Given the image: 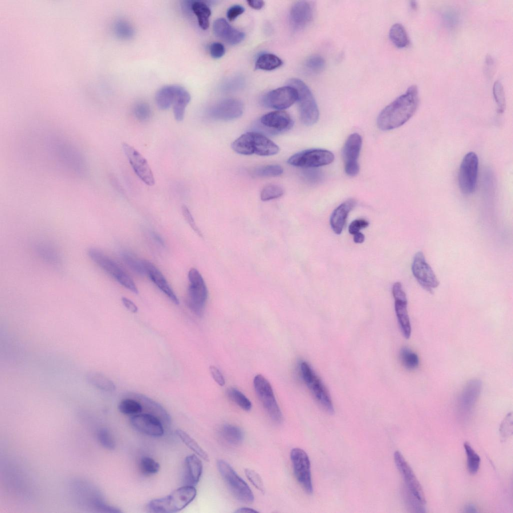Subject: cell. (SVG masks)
<instances>
[{"instance_id":"1","label":"cell","mask_w":513,"mask_h":513,"mask_svg":"<svg viewBox=\"0 0 513 513\" xmlns=\"http://www.w3.org/2000/svg\"><path fill=\"white\" fill-rule=\"evenodd\" d=\"M418 103L417 87L412 85L381 111L377 119L378 127L388 131L401 126L414 115Z\"/></svg>"},{"instance_id":"2","label":"cell","mask_w":513,"mask_h":513,"mask_svg":"<svg viewBox=\"0 0 513 513\" xmlns=\"http://www.w3.org/2000/svg\"><path fill=\"white\" fill-rule=\"evenodd\" d=\"M196 494L195 486L184 485L164 497L150 500L147 504V509L156 513L177 512L190 503Z\"/></svg>"},{"instance_id":"3","label":"cell","mask_w":513,"mask_h":513,"mask_svg":"<svg viewBox=\"0 0 513 513\" xmlns=\"http://www.w3.org/2000/svg\"><path fill=\"white\" fill-rule=\"evenodd\" d=\"M232 149L242 155L255 154L260 156H271L279 151L278 146L265 135L255 131L247 132L235 140L231 144Z\"/></svg>"},{"instance_id":"4","label":"cell","mask_w":513,"mask_h":513,"mask_svg":"<svg viewBox=\"0 0 513 513\" xmlns=\"http://www.w3.org/2000/svg\"><path fill=\"white\" fill-rule=\"evenodd\" d=\"M288 85L293 86L297 91V101L302 123L306 126H312L315 124L319 119V111L309 88L303 81L297 78L289 80Z\"/></svg>"},{"instance_id":"5","label":"cell","mask_w":513,"mask_h":513,"mask_svg":"<svg viewBox=\"0 0 513 513\" xmlns=\"http://www.w3.org/2000/svg\"><path fill=\"white\" fill-rule=\"evenodd\" d=\"M88 254L96 264L121 285L134 293H138L133 280L116 262L96 248H90Z\"/></svg>"},{"instance_id":"6","label":"cell","mask_w":513,"mask_h":513,"mask_svg":"<svg viewBox=\"0 0 513 513\" xmlns=\"http://www.w3.org/2000/svg\"><path fill=\"white\" fill-rule=\"evenodd\" d=\"M189 285L185 302L187 307L196 316L201 317L204 312L208 293L204 280L195 268L188 274Z\"/></svg>"},{"instance_id":"7","label":"cell","mask_w":513,"mask_h":513,"mask_svg":"<svg viewBox=\"0 0 513 513\" xmlns=\"http://www.w3.org/2000/svg\"><path fill=\"white\" fill-rule=\"evenodd\" d=\"M217 467L220 474L233 495L240 501L247 504L254 500L250 488L225 460L217 461Z\"/></svg>"},{"instance_id":"8","label":"cell","mask_w":513,"mask_h":513,"mask_svg":"<svg viewBox=\"0 0 513 513\" xmlns=\"http://www.w3.org/2000/svg\"><path fill=\"white\" fill-rule=\"evenodd\" d=\"M301 372L304 381L320 405L328 413H334V408L328 391L307 362H302Z\"/></svg>"},{"instance_id":"9","label":"cell","mask_w":513,"mask_h":513,"mask_svg":"<svg viewBox=\"0 0 513 513\" xmlns=\"http://www.w3.org/2000/svg\"><path fill=\"white\" fill-rule=\"evenodd\" d=\"M253 386L259 399L271 419L276 423L281 422L283 415L268 380L263 375H257L253 379Z\"/></svg>"},{"instance_id":"10","label":"cell","mask_w":513,"mask_h":513,"mask_svg":"<svg viewBox=\"0 0 513 513\" xmlns=\"http://www.w3.org/2000/svg\"><path fill=\"white\" fill-rule=\"evenodd\" d=\"M334 158V154L328 150L310 149L295 153L287 162L297 167L314 168L329 165L333 162Z\"/></svg>"},{"instance_id":"11","label":"cell","mask_w":513,"mask_h":513,"mask_svg":"<svg viewBox=\"0 0 513 513\" xmlns=\"http://www.w3.org/2000/svg\"><path fill=\"white\" fill-rule=\"evenodd\" d=\"M478 168V159L473 152L467 153L461 163L458 173V183L464 194L472 193L475 190Z\"/></svg>"},{"instance_id":"12","label":"cell","mask_w":513,"mask_h":513,"mask_svg":"<svg viewBox=\"0 0 513 513\" xmlns=\"http://www.w3.org/2000/svg\"><path fill=\"white\" fill-rule=\"evenodd\" d=\"M290 457L298 482L307 493H312L311 463L307 453L300 448H294L290 452Z\"/></svg>"},{"instance_id":"13","label":"cell","mask_w":513,"mask_h":513,"mask_svg":"<svg viewBox=\"0 0 513 513\" xmlns=\"http://www.w3.org/2000/svg\"><path fill=\"white\" fill-rule=\"evenodd\" d=\"M411 270L412 274L419 284L427 291L432 293L439 282L433 271L426 262L422 251L417 252L413 260Z\"/></svg>"},{"instance_id":"14","label":"cell","mask_w":513,"mask_h":513,"mask_svg":"<svg viewBox=\"0 0 513 513\" xmlns=\"http://www.w3.org/2000/svg\"><path fill=\"white\" fill-rule=\"evenodd\" d=\"M362 145V138L357 133L349 135L342 150L343 158L345 164L346 173L350 176H355L359 172L358 159Z\"/></svg>"},{"instance_id":"15","label":"cell","mask_w":513,"mask_h":513,"mask_svg":"<svg viewBox=\"0 0 513 513\" xmlns=\"http://www.w3.org/2000/svg\"><path fill=\"white\" fill-rule=\"evenodd\" d=\"M297 99V90L287 85L266 94L263 98L262 103L266 107L282 110L291 106Z\"/></svg>"},{"instance_id":"16","label":"cell","mask_w":513,"mask_h":513,"mask_svg":"<svg viewBox=\"0 0 513 513\" xmlns=\"http://www.w3.org/2000/svg\"><path fill=\"white\" fill-rule=\"evenodd\" d=\"M122 148L137 176L147 185L153 186L155 179L147 160L135 148L126 143L123 144Z\"/></svg>"},{"instance_id":"17","label":"cell","mask_w":513,"mask_h":513,"mask_svg":"<svg viewBox=\"0 0 513 513\" xmlns=\"http://www.w3.org/2000/svg\"><path fill=\"white\" fill-rule=\"evenodd\" d=\"M394 462L401 474L408 490L423 505L426 503L424 492L412 468L399 451L394 454Z\"/></svg>"},{"instance_id":"18","label":"cell","mask_w":513,"mask_h":513,"mask_svg":"<svg viewBox=\"0 0 513 513\" xmlns=\"http://www.w3.org/2000/svg\"><path fill=\"white\" fill-rule=\"evenodd\" d=\"M132 426L137 431L152 437H160L164 433V426L157 417L147 413L131 416Z\"/></svg>"},{"instance_id":"19","label":"cell","mask_w":513,"mask_h":513,"mask_svg":"<svg viewBox=\"0 0 513 513\" xmlns=\"http://www.w3.org/2000/svg\"><path fill=\"white\" fill-rule=\"evenodd\" d=\"M243 110V105L241 101L234 98H227L212 106L208 114L213 119L228 121L239 117Z\"/></svg>"},{"instance_id":"20","label":"cell","mask_w":513,"mask_h":513,"mask_svg":"<svg viewBox=\"0 0 513 513\" xmlns=\"http://www.w3.org/2000/svg\"><path fill=\"white\" fill-rule=\"evenodd\" d=\"M263 129L271 134H277L290 129L293 121L285 111L278 110L264 115L259 121Z\"/></svg>"},{"instance_id":"21","label":"cell","mask_w":513,"mask_h":513,"mask_svg":"<svg viewBox=\"0 0 513 513\" xmlns=\"http://www.w3.org/2000/svg\"><path fill=\"white\" fill-rule=\"evenodd\" d=\"M481 381L477 379L469 380L464 387L458 400V409L462 415L471 412L481 392Z\"/></svg>"},{"instance_id":"22","label":"cell","mask_w":513,"mask_h":513,"mask_svg":"<svg viewBox=\"0 0 513 513\" xmlns=\"http://www.w3.org/2000/svg\"><path fill=\"white\" fill-rule=\"evenodd\" d=\"M314 14V6L311 2L298 1L292 6L290 11L291 25L296 29L304 28L312 21Z\"/></svg>"},{"instance_id":"23","label":"cell","mask_w":513,"mask_h":513,"mask_svg":"<svg viewBox=\"0 0 513 513\" xmlns=\"http://www.w3.org/2000/svg\"><path fill=\"white\" fill-rule=\"evenodd\" d=\"M126 397L134 398L141 404L143 411L158 418L163 423L165 427H168L171 423V418L167 411L158 402L142 394L129 392ZM143 412V411H142Z\"/></svg>"},{"instance_id":"24","label":"cell","mask_w":513,"mask_h":513,"mask_svg":"<svg viewBox=\"0 0 513 513\" xmlns=\"http://www.w3.org/2000/svg\"><path fill=\"white\" fill-rule=\"evenodd\" d=\"M146 274L152 282L175 305H179L177 296L162 273L151 262L143 260Z\"/></svg>"},{"instance_id":"25","label":"cell","mask_w":513,"mask_h":513,"mask_svg":"<svg viewBox=\"0 0 513 513\" xmlns=\"http://www.w3.org/2000/svg\"><path fill=\"white\" fill-rule=\"evenodd\" d=\"M213 30L216 37L230 45L239 44L245 37L242 32L233 28L223 18L217 19L214 22Z\"/></svg>"},{"instance_id":"26","label":"cell","mask_w":513,"mask_h":513,"mask_svg":"<svg viewBox=\"0 0 513 513\" xmlns=\"http://www.w3.org/2000/svg\"><path fill=\"white\" fill-rule=\"evenodd\" d=\"M183 482L184 485L195 486L199 482L203 470L201 461L195 454L189 455L184 461Z\"/></svg>"},{"instance_id":"27","label":"cell","mask_w":513,"mask_h":513,"mask_svg":"<svg viewBox=\"0 0 513 513\" xmlns=\"http://www.w3.org/2000/svg\"><path fill=\"white\" fill-rule=\"evenodd\" d=\"M356 205V201L355 199H348L333 211L330 217V223L332 229L335 233L339 234L342 232L348 214Z\"/></svg>"},{"instance_id":"28","label":"cell","mask_w":513,"mask_h":513,"mask_svg":"<svg viewBox=\"0 0 513 513\" xmlns=\"http://www.w3.org/2000/svg\"><path fill=\"white\" fill-rule=\"evenodd\" d=\"M395 311L401 331L404 337L408 339L411 334V327L407 311V300L395 299Z\"/></svg>"},{"instance_id":"29","label":"cell","mask_w":513,"mask_h":513,"mask_svg":"<svg viewBox=\"0 0 513 513\" xmlns=\"http://www.w3.org/2000/svg\"><path fill=\"white\" fill-rule=\"evenodd\" d=\"M190 101L188 92L181 86H178L175 97L172 104L175 119L181 121L184 117L185 109Z\"/></svg>"},{"instance_id":"30","label":"cell","mask_w":513,"mask_h":513,"mask_svg":"<svg viewBox=\"0 0 513 513\" xmlns=\"http://www.w3.org/2000/svg\"><path fill=\"white\" fill-rule=\"evenodd\" d=\"M178 85L165 86L159 89L155 95L157 106L161 110L168 109L172 105Z\"/></svg>"},{"instance_id":"31","label":"cell","mask_w":513,"mask_h":513,"mask_svg":"<svg viewBox=\"0 0 513 513\" xmlns=\"http://www.w3.org/2000/svg\"><path fill=\"white\" fill-rule=\"evenodd\" d=\"M191 10L195 15L200 27L206 30L209 26L211 11L208 5L202 1H194L191 3Z\"/></svg>"},{"instance_id":"32","label":"cell","mask_w":513,"mask_h":513,"mask_svg":"<svg viewBox=\"0 0 513 513\" xmlns=\"http://www.w3.org/2000/svg\"><path fill=\"white\" fill-rule=\"evenodd\" d=\"M389 36L391 42L397 48H405L409 44L407 33L401 24H394L390 28Z\"/></svg>"},{"instance_id":"33","label":"cell","mask_w":513,"mask_h":513,"mask_svg":"<svg viewBox=\"0 0 513 513\" xmlns=\"http://www.w3.org/2000/svg\"><path fill=\"white\" fill-rule=\"evenodd\" d=\"M282 64V60L277 56L271 53H264L257 58L255 67L256 69L272 71L280 67Z\"/></svg>"},{"instance_id":"34","label":"cell","mask_w":513,"mask_h":513,"mask_svg":"<svg viewBox=\"0 0 513 513\" xmlns=\"http://www.w3.org/2000/svg\"><path fill=\"white\" fill-rule=\"evenodd\" d=\"M220 434L225 441L233 445L239 444L244 438L243 431L238 426L231 424L222 426Z\"/></svg>"},{"instance_id":"35","label":"cell","mask_w":513,"mask_h":513,"mask_svg":"<svg viewBox=\"0 0 513 513\" xmlns=\"http://www.w3.org/2000/svg\"><path fill=\"white\" fill-rule=\"evenodd\" d=\"M175 433L180 440L197 455L206 461H209V456L201 447L186 432L181 429H177Z\"/></svg>"},{"instance_id":"36","label":"cell","mask_w":513,"mask_h":513,"mask_svg":"<svg viewBox=\"0 0 513 513\" xmlns=\"http://www.w3.org/2000/svg\"><path fill=\"white\" fill-rule=\"evenodd\" d=\"M118 409L121 413L131 416L143 411L141 403L137 400L130 397H126L120 402Z\"/></svg>"},{"instance_id":"37","label":"cell","mask_w":513,"mask_h":513,"mask_svg":"<svg viewBox=\"0 0 513 513\" xmlns=\"http://www.w3.org/2000/svg\"><path fill=\"white\" fill-rule=\"evenodd\" d=\"M464 448L467 456V467L469 472L475 474L479 467L480 458L468 442H464Z\"/></svg>"},{"instance_id":"38","label":"cell","mask_w":513,"mask_h":513,"mask_svg":"<svg viewBox=\"0 0 513 513\" xmlns=\"http://www.w3.org/2000/svg\"><path fill=\"white\" fill-rule=\"evenodd\" d=\"M400 359L403 365L408 370L416 369L419 365L418 355L406 347L402 348L400 351Z\"/></svg>"},{"instance_id":"39","label":"cell","mask_w":513,"mask_h":513,"mask_svg":"<svg viewBox=\"0 0 513 513\" xmlns=\"http://www.w3.org/2000/svg\"><path fill=\"white\" fill-rule=\"evenodd\" d=\"M228 397L239 407L245 411L251 409L252 404L250 400L240 391L234 388H230L227 391Z\"/></svg>"},{"instance_id":"40","label":"cell","mask_w":513,"mask_h":513,"mask_svg":"<svg viewBox=\"0 0 513 513\" xmlns=\"http://www.w3.org/2000/svg\"><path fill=\"white\" fill-rule=\"evenodd\" d=\"M88 379L92 384L102 390L112 391L116 389L113 382L104 376L92 373L89 375Z\"/></svg>"},{"instance_id":"41","label":"cell","mask_w":513,"mask_h":513,"mask_svg":"<svg viewBox=\"0 0 513 513\" xmlns=\"http://www.w3.org/2000/svg\"><path fill=\"white\" fill-rule=\"evenodd\" d=\"M283 172V168L278 165H267L255 167L252 171L253 174L257 176L276 177Z\"/></svg>"},{"instance_id":"42","label":"cell","mask_w":513,"mask_h":513,"mask_svg":"<svg viewBox=\"0 0 513 513\" xmlns=\"http://www.w3.org/2000/svg\"><path fill=\"white\" fill-rule=\"evenodd\" d=\"M141 472L145 475H151L157 473L159 470V463L148 456L142 457L139 462Z\"/></svg>"},{"instance_id":"43","label":"cell","mask_w":513,"mask_h":513,"mask_svg":"<svg viewBox=\"0 0 513 513\" xmlns=\"http://www.w3.org/2000/svg\"><path fill=\"white\" fill-rule=\"evenodd\" d=\"M283 188L277 184H271L266 185L261 192V199L263 201H268L278 198L283 195Z\"/></svg>"},{"instance_id":"44","label":"cell","mask_w":513,"mask_h":513,"mask_svg":"<svg viewBox=\"0 0 513 513\" xmlns=\"http://www.w3.org/2000/svg\"><path fill=\"white\" fill-rule=\"evenodd\" d=\"M122 258L128 266L136 273L140 275L146 274L143 260H139L133 254L127 252L123 253Z\"/></svg>"},{"instance_id":"45","label":"cell","mask_w":513,"mask_h":513,"mask_svg":"<svg viewBox=\"0 0 513 513\" xmlns=\"http://www.w3.org/2000/svg\"><path fill=\"white\" fill-rule=\"evenodd\" d=\"M493 94L497 106V111L502 113L505 107V93L501 83L496 81L493 86Z\"/></svg>"},{"instance_id":"46","label":"cell","mask_w":513,"mask_h":513,"mask_svg":"<svg viewBox=\"0 0 513 513\" xmlns=\"http://www.w3.org/2000/svg\"><path fill=\"white\" fill-rule=\"evenodd\" d=\"M99 442L104 448L113 450L115 447V441L109 431L106 428H100L97 433Z\"/></svg>"},{"instance_id":"47","label":"cell","mask_w":513,"mask_h":513,"mask_svg":"<svg viewBox=\"0 0 513 513\" xmlns=\"http://www.w3.org/2000/svg\"><path fill=\"white\" fill-rule=\"evenodd\" d=\"M325 64L324 58L318 55L310 57L306 62V67L309 70L315 73L322 71L325 67Z\"/></svg>"},{"instance_id":"48","label":"cell","mask_w":513,"mask_h":513,"mask_svg":"<svg viewBox=\"0 0 513 513\" xmlns=\"http://www.w3.org/2000/svg\"><path fill=\"white\" fill-rule=\"evenodd\" d=\"M134 113L136 118L141 121L148 120L151 115V110L148 104L139 103L134 107Z\"/></svg>"},{"instance_id":"49","label":"cell","mask_w":513,"mask_h":513,"mask_svg":"<svg viewBox=\"0 0 513 513\" xmlns=\"http://www.w3.org/2000/svg\"><path fill=\"white\" fill-rule=\"evenodd\" d=\"M244 473L248 480L256 488L262 492H265L263 480L256 471L250 468H246Z\"/></svg>"},{"instance_id":"50","label":"cell","mask_w":513,"mask_h":513,"mask_svg":"<svg viewBox=\"0 0 513 513\" xmlns=\"http://www.w3.org/2000/svg\"><path fill=\"white\" fill-rule=\"evenodd\" d=\"M116 33L121 38L129 39L132 37L134 30L131 25L126 22H118L116 27Z\"/></svg>"},{"instance_id":"51","label":"cell","mask_w":513,"mask_h":513,"mask_svg":"<svg viewBox=\"0 0 513 513\" xmlns=\"http://www.w3.org/2000/svg\"><path fill=\"white\" fill-rule=\"evenodd\" d=\"M512 416L508 413L500 424V433L501 437L505 439L512 434Z\"/></svg>"},{"instance_id":"52","label":"cell","mask_w":513,"mask_h":513,"mask_svg":"<svg viewBox=\"0 0 513 513\" xmlns=\"http://www.w3.org/2000/svg\"><path fill=\"white\" fill-rule=\"evenodd\" d=\"M181 209L183 217L190 226L198 235L202 236L201 232L197 227L188 207L184 205L182 206Z\"/></svg>"},{"instance_id":"53","label":"cell","mask_w":513,"mask_h":513,"mask_svg":"<svg viewBox=\"0 0 513 513\" xmlns=\"http://www.w3.org/2000/svg\"><path fill=\"white\" fill-rule=\"evenodd\" d=\"M369 224V222L364 219H355L350 224L348 228L349 232L354 235L360 232L361 229L368 227Z\"/></svg>"},{"instance_id":"54","label":"cell","mask_w":513,"mask_h":513,"mask_svg":"<svg viewBox=\"0 0 513 513\" xmlns=\"http://www.w3.org/2000/svg\"><path fill=\"white\" fill-rule=\"evenodd\" d=\"M225 51L224 46L218 42L213 43L209 47L210 54L214 59H219L222 57L224 55Z\"/></svg>"},{"instance_id":"55","label":"cell","mask_w":513,"mask_h":513,"mask_svg":"<svg viewBox=\"0 0 513 513\" xmlns=\"http://www.w3.org/2000/svg\"><path fill=\"white\" fill-rule=\"evenodd\" d=\"M244 11V8L238 5L230 7L227 12V18L229 21H233Z\"/></svg>"},{"instance_id":"56","label":"cell","mask_w":513,"mask_h":513,"mask_svg":"<svg viewBox=\"0 0 513 513\" xmlns=\"http://www.w3.org/2000/svg\"><path fill=\"white\" fill-rule=\"evenodd\" d=\"M210 373L213 380L220 386L225 384V380L219 370L213 365H211L209 368Z\"/></svg>"},{"instance_id":"57","label":"cell","mask_w":513,"mask_h":513,"mask_svg":"<svg viewBox=\"0 0 513 513\" xmlns=\"http://www.w3.org/2000/svg\"><path fill=\"white\" fill-rule=\"evenodd\" d=\"M121 300L123 305L130 312L133 313L138 312V307L132 301L126 297H122Z\"/></svg>"},{"instance_id":"58","label":"cell","mask_w":513,"mask_h":513,"mask_svg":"<svg viewBox=\"0 0 513 513\" xmlns=\"http://www.w3.org/2000/svg\"><path fill=\"white\" fill-rule=\"evenodd\" d=\"M247 3L250 7L254 10L261 9L265 4L264 2L261 0H248L247 1Z\"/></svg>"},{"instance_id":"59","label":"cell","mask_w":513,"mask_h":513,"mask_svg":"<svg viewBox=\"0 0 513 513\" xmlns=\"http://www.w3.org/2000/svg\"><path fill=\"white\" fill-rule=\"evenodd\" d=\"M353 235V240L355 243H361L364 241L365 236L361 232L355 233Z\"/></svg>"},{"instance_id":"60","label":"cell","mask_w":513,"mask_h":513,"mask_svg":"<svg viewBox=\"0 0 513 513\" xmlns=\"http://www.w3.org/2000/svg\"><path fill=\"white\" fill-rule=\"evenodd\" d=\"M235 512H239V513H240V512H247H247H251V513H252V512H257L258 511L256 510H254V509H253V508H251L247 507H241V508H238V509L236 510V511Z\"/></svg>"},{"instance_id":"61","label":"cell","mask_w":513,"mask_h":513,"mask_svg":"<svg viewBox=\"0 0 513 513\" xmlns=\"http://www.w3.org/2000/svg\"><path fill=\"white\" fill-rule=\"evenodd\" d=\"M152 237L158 243L162 245L164 244V241L162 237L157 233L152 232Z\"/></svg>"},{"instance_id":"62","label":"cell","mask_w":513,"mask_h":513,"mask_svg":"<svg viewBox=\"0 0 513 513\" xmlns=\"http://www.w3.org/2000/svg\"><path fill=\"white\" fill-rule=\"evenodd\" d=\"M464 511L466 512H475L476 509L473 504H468L465 506Z\"/></svg>"},{"instance_id":"63","label":"cell","mask_w":513,"mask_h":513,"mask_svg":"<svg viewBox=\"0 0 513 513\" xmlns=\"http://www.w3.org/2000/svg\"><path fill=\"white\" fill-rule=\"evenodd\" d=\"M415 1H411V2L410 5H411V8L412 9H415L416 8V4H415Z\"/></svg>"}]
</instances>
